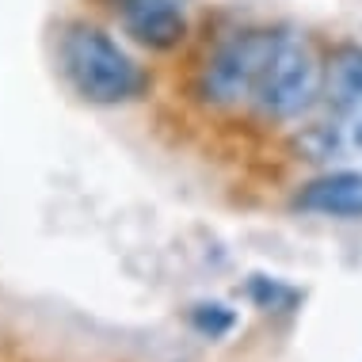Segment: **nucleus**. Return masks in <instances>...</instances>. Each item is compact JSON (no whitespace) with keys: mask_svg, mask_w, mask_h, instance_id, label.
Listing matches in <instances>:
<instances>
[{"mask_svg":"<svg viewBox=\"0 0 362 362\" xmlns=\"http://www.w3.org/2000/svg\"><path fill=\"white\" fill-rule=\"evenodd\" d=\"M57 69L65 84L92 107H126L149 92V73L111 31L73 19L57 35Z\"/></svg>","mask_w":362,"mask_h":362,"instance_id":"1","label":"nucleus"},{"mask_svg":"<svg viewBox=\"0 0 362 362\" xmlns=\"http://www.w3.org/2000/svg\"><path fill=\"white\" fill-rule=\"evenodd\" d=\"M320 92H325V65L317 62L305 35L279 31L248 107L267 122H293L320 103Z\"/></svg>","mask_w":362,"mask_h":362,"instance_id":"2","label":"nucleus"},{"mask_svg":"<svg viewBox=\"0 0 362 362\" xmlns=\"http://www.w3.org/2000/svg\"><path fill=\"white\" fill-rule=\"evenodd\" d=\"M320 103L328 107V119L301 138L313 160H336L347 153L362 156V46L344 42L325 57Z\"/></svg>","mask_w":362,"mask_h":362,"instance_id":"3","label":"nucleus"},{"mask_svg":"<svg viewBox=\"0 0 362 362\" xmlns=\"http://www.w3.org/2000/svg\"><path fill=\"white\" fill-rule=\"evenodd\" d=\"M279 31H240L206 57V65L194 76V95L210 111H233V107H248L256 92L267 57L275 50Z\"/></svg>","mask_w":362,"mask_h":362,"instance_id":"4","label":"nucleus"},{"mask_svg":"<svg viewBox=\"0 0 362 362\" xmlns=\"http://www.w3.org/2000/svg\"><path fill=\"white\" fill-rule=\"evenodd\" d=\"M107 4L122 31L153 54H168L187 38L191 0H107Z\"/></svg>","mask_w":362,"mask_h":362,"instance_id":"5","label":"nucleus"},{"mask_svg":"<svg viewBox=\"0 0 362 362\" xmlns=\"http://www.w3.org/2000/svg\"><path fill=\"white\" fill-rule=\"evenodd\" d=\"M293 210L313 218L362 221V168H332L293 194Z\"/></svg>","mask_w":362,"mask_h":362,"instance_id":"6","label":"nucleus"},{"mask_svg":"<svg viewBox=\"0 0 362 362\" xmlns=\"http://www.w3.org/2000/svg\"><path fill=\"white\" fill-rule=\"evenodd\" d=\"M244 298L252 301V309L259 313H271V317H282V313H293L301 309V293L293 282L279 279V275H267V271H256V275H248L244 282Z\"/></svg>","mask_w":362,"mask_h":362,"instance_id":"7","label":"nucleus"},{"mask_svg":"<svg viewBox=\"0 0 362 362\" xmlns=\"http://www.w3.org/2000/svg\"><path fill=\"white\" fill-rule=\"evenodd\" d=\"M237 309H229L225 301H194L187 309V325L194 336L202 339H225L233 328H237Z\"/></svg>","mask_w":362,"mask_h":362,"instance_id":"8","label":"nucleus"}]
</instances>
